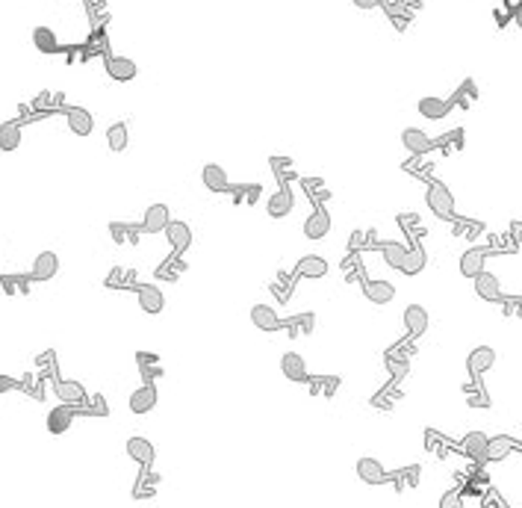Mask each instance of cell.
I'll return each mask as SVG.
<instances>
[{
  "mask_svg": "<svg viewBox=\"0 0 522 508\" xmlns=\"http://www.w3.org/2000/svg\"><path fill=\"white\" fill-rule=\"evenodd\" d=\"M153 405H157V387L148 385V381H145V385L139 387V390L130 393V411H133V414L142 417V414L153 411Z\"/></svg>",
  "mask_w": 522,
  "mask_h": 508,
  "instance_id": "7c38bea8",
  "label": "cell"
},
{
  "mask_svg": "<svg viewBox=\"0 0 522 508\" xmlns=\"http://www.w3.org/2000/svg\"><path fill=\"white\" fill-rule=\"evenodd\" d=\"M168 222H172V216H168V207H165V204H151V207L145 210L142 231H145V234H165Z\"/></svg>",
  "mask_w": 522,
  "mask_h": 508,
  "instance_id": "ba28073f",
  "label": "cell"
},
{
  "mask_svg": "<svg viewBox=\"0 0 522 508\" xmlns=\"http://www.w3.org/2000/svg\"><path fill=\"white\" fill-rule=\"evenodd\" d=\"M136 299L145 314H163V307H165V295L157 284H142L136 290Z\"/></svg>",
  "mask_w": 522,
  "mask_h": 508,
  "instance_id": "3957f363",
  "label": "cell"
},
{
  "mask_svg": "<svg viewBox=\"0 0 522 508\" xmlns=\"http://www.w3.org/2000/svg\"><path fill=\"white\" fill-rule=\"evenodd\" d=\"M287 328H289L292 334H307V331H313V314H304V316L289 319Z\"/></svg>",
  "mask_w": 522,
  "mask_h": 508,
  "instance_id": "74e56055",
  "label": "cell"
},
{
  "mask_svg": "<svg viewBox=\"0 0 522 508\" xmlns=\"http://www.w3.org/2000/svg\"><path fill=\"white\" fill-rule=\"evenodd\" d=\"M15 387H21L15 378H9V375H0V396H4V393H9V390H15Z\"/></svg>",
  "mask_w": 522,
  "mask_h": 508,
  "instance_id": "7dc6e473",
  "label": "cell"
},
{
  "mask_svg": "<svg viewBox=\"0 0 522 508\" xmlns=\"http://www.w3.org/2000/svg\"><path fill=\"white\" fill-rule=\"evenodd\" d=\"M331 231V216H328V210H316V213H310V219L304 222V236L307 239H322V236H328Z\"/></svg>",
  "mask_w": 522,
  "mask_h": 508,
  "instance_id": "d6986e66",
  "label": "cell"
},
{
  "mask_svg": "<svg viewBox=\"0 0 522 508\" xmlns=\"http://www.w3.org/2000/svg\"><path fill=\"white\" fill-rule=\"evenodd\" d=\"M440 508H463V493L460 490H446L443 500H440Z\"/></svg>",
  "mask_w": 522,
  "mask_h": 508,
  "instance_id": "7bdbcfd3",
  "label": "cell"
},
{
  "mask_svg": "<svg viewBox=\"0 0 522 508\" xmlns=\"http://www.w3.org/2000/svg\"><path fill=\"white\" fill-rule=\"evenodd\" d=\"M428 207L437 219H455V195L443 180H437L428 187Z\"/></svg>",
  "mask_w": 522,
  "mask_h": 508,
  "instance_id": "6da1fadb",
  "label": "cell"
},
{
  "mask_svg": "<svg viewBox=\"0 0 522 508\" xmlns=\"http://www.w3.org/2000/svg\"><path fill=\"white\" fill-rule=\"evenodd\" d=\"M392 479H396V488H399V490H404V488H416V485H419V467L399 470V473H392Z\"/></svg>",
  "mask_w": 522,
  "mask_h": 508,
  "instance_id": "d590c367",
  "label": "cell"
},
{
  "mask_svg": "<svg viewBox=\"0 0 522 508\" xmlns=\"http://www.w3.org/2000/svg\"><path fill=\"white\" fill-rule=\"evenodd\" d=\"M298 275H304V278H324V275H328V260L319 258V254L301 258L298 260Z\"/></svg>",
  "mask_w": 522,
  "mask_h": 508,
  "instance_id": "f1b7e54d",
  "label": "cell"
},
{
  "mask_svg": "<svg viewBox=\"0 0 522 508\" xmlns=\"http://www.w3.org/2000/svg\"><path fill=\"white\" fill-rule=\"evenodd\" d=\"M21 145V127L15 121L0 124V151H15Z\"/></svg>",
  "mask_w": 522,
  "mask_h": 508,
  "instance_id": "f546056e",
  "label": "cell"
},
{
  "mask_svg": "<svg viewBox=\"0 0 522 508\" xmlns=\"http://www.w3.org/2000/svg\"><path fill=\"white\" fill-rule=\"evenodd\" d=\"M310 387H313V393H319V396H331V393L340 387V378H310Z\"/></svg>",
  "mask_w": 522,
  "mask_h": 508,
  "instance_id": "8d00e7d4",
  "label": "cell"
},
{
  "mask_svg": "<svg viewBox=\"0 0 522 508\" xmlns=\"http://www.w3.org/2000/svg\"><path fill=\"white\" fill-rule=\"evenodd\" d=\"M387 366L392 370V375H396V378H404V375H407V370H411V366H407V358H404V361H399L396 355H390V358H387Z\"/></svg>",
  "mask_w": 522,
  "mask_h": 508,
  "instance_id": "ee69618b",
  "label": "cell"
},
{
  "mask_svg": "<svg viewBox=\"0 0 522 508\" xmlns=\"http://www.w3.org/2000/svg\"><path fill=\"white\" fill-rule=\"evenodd\" d=\"M357 9H378V6H387V0H351Z\"/></svg>",
  "mask_w": 522,
  "mask_h": 508,
  "instance_id": "c3c4849f",
  "label": "cell"
},
{
  "mask_svg": "<svg viewBox=\"0 0 522 508\" xmlns=\"http://www.w3.org/2000/svg\"><path fill=\"white\" fill-rule=\"evenodd\" d=\"M56 272H60V258H56V251H41L33 260V278L36 281H50Z\"/></svg>",
  "mask_w": 522,
  "mask_h": 508,
  "instance_id": "ac0fdd59",
  "label": "cell"
},
{
  "mask_svg": "<svg viewBox=\"0 0 522 508\" xmlns=\"http://www.w3.org/2000/svg\"><path fill=\"white\" fill-rule=\"evenodd\" d=\"M136 361H139V370H142V378H148V385H151L153 378H160V375H163L160 358H157V355H151V352H139Z\"/></svg>",
  "mask_w": 522,
  "mask_h": 508,
  "instance_id": "4dcf8cb0",
  "label": "cell"
},
{
  "mask_svg": "<svg viewBox=\"0 0 522 508\" xmlns=\"http://www.w3.org/2000/svg\"><path fill=\"white\" fill-rule=\"evenodd\" d=\"M422 269H425V251H422L419 246H411V248H407V258H404L401 272L404 275H419Z\"/></svg>",
  "mask_w": 522,
  "mask_h": 508,
  "instance_id": "1f68e13d",
  "label": "cell"
},
{
  "mask_svg": "<svg viewBox=\"0 0 522 508\" xmlns=\"http://www.w3.org/2000/svg\"><path fill=\"white\" fill-rule=\"evenodd\" d=\"M251 322L260 331H277V328H284V319L277 316V310L272 305H254L251 307Z\"/></svg>",
  "mask_w": 522,
  "mask_h": 508,
  "instance_id": "8992f818",
  "label": "cell"
},
{
  "mask_svg": "<svg viewBox=\"0 0 522 508\" xmlns=\"http://www.w3.org/2000/svg\"><path fill=\"white\" fill-rule=\"evenodd\" d=\"M33 45L39 53H56L60 51V39H56V33L50 30V27H36L33 30Z\"/></svg>",
  "mask_w": 522,
  "mask_h": 508,
  "instance_id": "83f0119b",
  "label": "cell"
},
{
  "mask_svg": "<svg viewBox=\"0 0 522 508\" xmlns=\"http://www.w3.org/2000/svg\"><path fill=\"white\" fill-rule=\"evenodd\" d=\"M127 455H130L136 464H142V470H151L153 458H157V453H153V443L145 441V437H130V441H127Z\"/></svg>",
  "mask_w": 522,
  "mask_h": 508,
  "instance_id": "8fae6325",
  "label": "cell"
},
{
  "mask_svg": "<svg viewBox=\"0 0 522 508\" xmlns=\"http://www.w3.org/2000/svg\"><path fill=\"white\" fill-rule=\"evenodd\" d=\"M292 207H295V199H292V192L289 187H280L269 201H266V210H269V216L272 219H284L292 213Z\"/></svg>",
  "mask_w": 522,
  "mask_h": 508,
  "instance_id": "2e32d148",
  "label": "cell"
},
{
  "mask_svg": "<svg viewBox=\"0 0 522 508\" xmlns=\"http://www.w3.org/2000/svg\"><path fill=\"white\" fill-rule=\"evenodd\" d=\"M516 446H519V449H522V441H519V443H516Z\"/></svg>",
  "mask_w": 522,
  "mask_h": 508,
  "instance_id": "f907efd6",
  "label": "cell"
},
{
  "mask_svg": "<svg viewBox=\"0 0 522 508\" xmlns=\"http://www.w3.org/2000/svg\"><path fill=\"white\" fill-rule=\"evenodd\" d=\"M74 426V405H56L50 408V414H48V432L50 434H65L68 429Z\"/></svg>",
  "mask_w": 522,
  "mask_h": 508,
  "instance_id": "5b68a950",
  "label": "cell"
},
{
  "mask_svg": "<svg viewBox=\"0 0 522 508\" xmlns=\"http://www.w3.org/2000/svg\"><path fill=\"white\" fill-rule=\"evenodd\" d=\"M516 449V441L507 434H499V437H490L487 441V461H504Z\"/></svg>",
  "mask_w": 522,
  "mask_h": 508,
  "instance_id": "d4e9b609",
  "label": "cell"
},
{
  "mask_svg": "<svg viewBox=\"0 0 522 508\" xmlns=\"http://www.w3.org/2000/svg\"><path fill=\"white\" fill-rule=\"evenodd\" d=\"M493 363H496V352H493L490 346H475L467 358V370H469L472 378H481Z\"/></svg>",
  "mask_w": 522,
  "mask_h": 508,
  "instance_id": "7a4b0ae2",
  "label": "cell"
},
{
  "mask_svg": "<svg viewBox=\"0 0 522 508\" xmlns=\"http://www.w3.org/2000/svg\"><path fill=\"white\" fill-rule=\"evenodd\" d=\"M404 328L411 331L413 337L425 334V331H428V310L422 307V305H411V307H404Z\"/></svg>",
  "mask_w": 522,
  "mask_h": 508,
  "instance_id": "ffe728a7",
  "label": "cell"
},
{
  "mask_svg": "<svg viewBox=\"0 0 522 508\" xmlns=\"http://www.w3.org/2000/svg\"><path fill=\"white\" fill-rule=\"evenodd\" d=\"M357 476L366 485H380V482H387L390 473L384 470V464H380L378 458H360L357 461Z\"/></svg>",
  "mask_w": 522,
  "mask_h": 508,
  "instance_id": "9a60e30c",
  "label": "cell"
},
{
  "mask_svg": "<svg viewBox=\"0 0 522 508\" xmlns=\"http://www.w3.org/2000/svg\"><path fill=\"white\" fill-rule=\"evenodd\" d=\"M366 299L372 305H390L396 299V287H392L390 281H369V284H366Z\"/></svg>",
  "mask_w": 522,
  "mask_h": 508,
  "instance_id": "484cf974",
  "label": "cell"
},
{
  "mask_svg": "<svg viewBox=\"0 0 522 508\" xmlns=\"http://www.w3.org/2000/svg\"><path fill=\"white\" fill-rule=\"evenodd\" d=\"M419 112L425 119H431V121H440V119H446L451 112V101H443V98L428 95V98H422V101H419Z\"/></svg>",
  "mask_w": 522,
  "mask_h": 508,
  "instance_id": "44dd1931",
  "label": "cell"
},
{
  "mask_svg": "<svg viewBox=\"0 0 522 508\" xmlns=\"http://www.w3.org/2000/svg\"><path fill=\"white\" fill-rule=\"evenodd\" d=\"M516 6H522V0H519V4H516Z\"/></svg>",
  "mask_w": 522,
  "mask_h": 508,
  "instance_id": "816d5d0a",
  "label": "cell"
},
{
  "mask_svg": "<svg viewBox=\"0 0 522 508\" xmlns=\"http://www.w3.org/2000/svg\"><path fill=\"white\" fill-rule=\"evenodd\" d=\"M401 142L404 148L413 154V157H422V154H428L434 148L431 142V136L425 131H419V127H404V133H401Z\"/></svg>",
  "mask_w": 522,
  "mask_h": 508,
  "instance_id": "9c48e42d",
  "label": "cell"
},
{
  "mask_svg": "<svg viewBox=\"0 0 522 508\" xmlns=\"http://www.w3.org/2000/svg\"><path fill=\"white\" fill-rule=\"evenodd\" d=\"M201 180H204V187H207L210 192H231V189H233V183H231L228 172H224L221 166H216V163H207V166H204Z\"/></svg>",
  "mask_w": 522,
  "mask_h": 508,
  "instance_id": "52a82bcc",
  "label": "cell"
},
{
  "mask_svg": "<svg viewBox=\"0 0 522 508\" xmlns=\"http://www.w3.org/2000/svg\"><path fill=\"white\" fill-rule=\"evenodd\" d=\"M4 290L6 293H30V281L27 278H21V275H9V278H4Z\"/></svg>",
  "mask_w": 522,
  "mask_h": 508,
  "instance_id": "60d3db41",
  "label": "cell"
},
{
  "mask_svg": "<svg viewBox=\"0 0 522 508\" xmlns=\"http://www.w3.org/2000/svg\"><path fill=\"white\" fill-rule=\"evenodd\" d=\"M407 248H411V246H404V243H392V239L380 243V251H384V260H387L390 269H399V272H401L404 258H407Z\"/></svg>",
  "mask_w": 522,
  "mask_h": 508,
  "instance_id": "4316f807",
  "label": "cell"
},
{
  "mask_svg": "<svg viewBox=\"0 0 522 508\" xmlns=\"http://www.w3.org/2000/svg\"><path fill=\"white\" fill-rule=\"evenodd\" d=\"M514 12H516V6L511 4V0H502V6H496V12H493V18H496V24H499V27H504L507 21H514Z\"/></svg>",
  "mask_w": 522,
  "mask_h": 508,
  "instance_id": "ab89813d",
  "label": "cell"
},
{
  "mask_svg": "<svg viewBox=\"0 0 522 508\" xmlns=\"http://www.w3.org/2000/svg\"><path fill=\"white\" fill-rule=\"evenodd\" d=\"M127 124L124 121H116V124H109V131H107V142H109V148L116 151V154H121L124 148H127Z\"/></svg>",
  "mask_w": 522,
  "mask_h": 508,
  "instance_id": "836d02e7",
  "label": "cell"
},
{
  "mask_svg": "<svg viewBox=\"0 0 522 508\" xmlns=\"http://www.w3.org/2000/svg\"><path fill=\"white\" fill-rule=\"evenodd\" d=\"M56 396L65 405H83L86 402V390L80 381H56Z\"/></svg>",
  "mask_w": 522,
  "mask_h": 508,
  "instance_id": "cb8c5ba5",
  "label": "cell"
},
{
  "mask_svg": "<svg viewBox=\"0 0 522 508\" xmlns=\"http://www.w3.org/2000/svg\"><path fill=\"white\" fill-rule=\"evenodd\" d=\"M89 411H92V414H97V417H107V414H109V408H107V399L101 396V393H97V396H92V399H89Z\"/></svg>",
  "mask_w": 522,
  "mask_h": 508,
  "instance_id": "f6af8a7d",
  "label": "cell"
},
{
  "mask_svg": "<svg viewBox=\"0 0 522 508\" xmlns=\"http://www.w3.org/2000/svg\"><path fill=\"white\" fill-rule=\"evenodd\" d=\"M504 302V310L511 316H522V295H507V299H502Z\"/></svg>",
  "mask_w": 522,
  "mask_h": 508,
  "instance_id": "bcb514c9",
  "label": "cell"
},
{
  "mask_svg": "<svg viewBox=\"0 0 522 508\" xmlns=\"http://www.w3.org/2000/svg\"><path fill=\"white\" fill-rule=\"evenodd\" d=\"M65 119H68V127H71V133H77V136H89L92 127H95L92 112L83 109V107H68V109H65Z\"/></svg>",
  "mask_w": 522,
  "mask_h": 508,
  "instance_id": "e0dca14e",
  "label": "cell"
},
{
  "mask_svg": "<svg viewBox=\"0 0 522 508\" xmlns=\"http://www.w3.org/2000/svg\"><path fill=\"white\" fill-rule=\"evenodd\" d=\"M280 373H284L289 381H310V370H307V363L298 352H287V355L280 358Z\"/></svg>",
  "mask_w": 522,
  "mask_h": 508,
  "instance_id": "5bb4252c",
  "label": "cell"
},
{
  "mask_svg": "<svg viewBox=\"0 0 522 508\" xmlns=\"http://www.w3.org/2000/svg\"><path fill=\"white\" fill-rule=\"evenodd\" d=\"M514 21H516V27H522V6H516V12H514Z\"/></svg>",
  "mask_w": 522,
  "mask_h": 508,
  "instance_id": "681fc988",
  "label": "cell"
},
{
  "mask_svg": "<svg viewBox=\"0 0 522 508\" xmlns=\"http://www.w3.org/2000/svg\"><path fill=\"white\" fill-rule=\"evenodd\" d=\"M109 231H112V239H116V243H133L136 234L142 231V228H130V225L112 222V225H109Z\"/></svg>",
  "mask_w": 522,
  "mask_h": 508,
  "instance_id": "e575fe53",
  "label": "cell"
},
{
  "mask_svg": "<svg viewBox=\"0 0 522 508\" xmlns=\"http://www.w3.org/2000/svg\"><path fill=\"white\" fill-rule=\"evenodd\" d=\"M165 236H168V246H172L177 254H183L189 246H192V228L186 222H168V228H165Z\"/></svg>",
  "mask_w": 522,
  "mask_h": 508,
  "instance_id": "4fadbf2b",
  "label": "cell"
},
{
  "mask_svg": "<svg viewBox=\"0 0 522 508\" xmlns=\"http://www.w3.org/2000/svg\"><path fill=\"white\" fill-rule=\"evenodd\" d=\"M107 74L116 83H127L139 74V68L133 60H127V56H107Z\"/></svg>",
  "mask_w": 522,
  "mask_h": 508,
  "instance_id": "30bf717a",
  "label": "cell"
},
{
  "mask_svg": "<svg viewBox=\"0 0 522 508\" xmlns=\"http://www.w3.org/2000/svg\"><path fill=\"white\" fill-rule=\"evenodd\" d=\"M233 195H236V204H254L260 195V187H239L233 189Z\"/></svg>",
  "mask_w": 522,
  "mask_h": 508,
  "instance_id": "b9f144b4",
  "label": "cell"
},
{
  "mask_svg": "<svg viewBox=\"0 0 522 508\" xmlns=\"http://www.w3.org/2000/svg\"><path fill=\"white\" fill-rule=\"evenodd\" d=\"M425 446L431 449V453H437V455H443L446 449H448V441L440 434V432H425Z\"/></svg>",
  "mask_w": 522,
  "mask_h": 508,
  "instance_id": "f35d334b",
  "label": "cell"
},
{
  "mask_svg": "<svg viewBox=\"0 0 522 508\" xmlns=\"http://www.w3.org/2000/svg\"><path fill=\"white\" fill-rule=\"evenodd\" d=\"M484 260H487V251H484V248H469V251H463V258H460V275H463V278H475L478 272L484 269Z\"/></svg>",
  "mask_w": 522,
  "mask_h": 508,
  "instance_id": "7402d4cb",
  "label": "cell"
},
{
  "mask_svg": "<svg viewBox=\"0 0 522 508\" xmlns=\"http://www.w3.org/2000/svg\"><path fill=\"white\" fill-rule=\"evenodd\" d=\"M472 281H475V293L481 295L484 302H502V284H499V275H493V272L481 269Z\"/></svg>",
  "mask_w": 522,
  "mask_h": 508,
  "instance_id": "277c9868",
  "label": "cell"
},
{
  "mask_svg": "<svg viewBox=\"0 0 522 508\" xmlns=\"http://www.w3.org/2000/svg\"><path fill=\"white\" fill-rule=\"evenodd\" d=\"M469 101H478V86H475V80L467 77L460 83V89L451 95V107H467Z\"/></svg>",
  "mask_w": 522,
  "mask_h": 508,
  "instance_id": "d6a6232c",
  "label": "cell"
},
{
  "mask_svg": "<svg viewBox=\"0 0 522 508\" xmlns=\"http://www.w3.org/2000/svg\"><path fill=\"white\" fill-rule=\"evenodd\" d=\"M487 441L490 437L484 434V432H469L467 437H463V453H467L469 458H475V461H487Z\"/></svg>",
  "mask_w": 522,
  "mask_h": 508,
  "instance_id": "603a6c76",
  "label": "cell"
}]
</instances>
